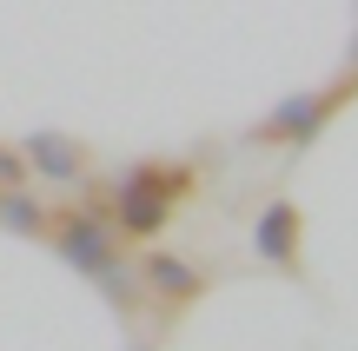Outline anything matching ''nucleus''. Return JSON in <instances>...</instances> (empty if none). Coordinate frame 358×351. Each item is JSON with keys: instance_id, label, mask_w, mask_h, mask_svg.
<instances>
[{"instance_id": "1", "label": "nucleus", "mask_w": 358, "mask_h": 351, "mask_svg": "<svg viewBox=\"0 0 358 351\" xmlns=\"http://www.w3.org/2000/svg\"><path fill=\"white\" fill-rule=\"evenodd\" d=\"M186 186V172H159V166H140L113 186V232H133V239H153L173 212V193Z\"/></svg>"}, {"instance_id": "2", "label": "nucleus", "mask_w": 358, "mask_h": 351, "mask_svg": "<svg viewBox=\"0 0 358 351\" xmlns=\"http://www.w3.org/2000/svg\"><path fill=\"white\" fill-rule=\"evenodd\" d=\"M47 232H53V246H60V259H66V265H80L87 278L120 272V259H113V219H106V212L73 206V212H60Z\"/></svg>"}, {"instance_id": "3", "label": "nucleus", "mask_w": 358, "mask_h": 351, "mask_svg": "<svg viewBox=\"0 0 358 351\" xmlns=\"http://www.w3.org/2000/svg\"><path fill=\"white\" fill-rule=\"evenodd\" d=\"M20 159H27V172H40V179H53V186H80V172H87V153H80L66 133H34V140H20Z\"/></svg>"}, {"instance_id": "4", "label": "nucleus", "mask_w": 358, "mask_h": 351, "mask_svg": "<svg viewBox=\"0 0 358 351\" xmlns=\"http://www.w3.org/2000/svg\"><path fill=\"white\" fill-rule=\"evenodd\" d=\"M332 100H338V93H299V100H285L259 133H266V140H306V133L332 113Z\"/></svg>"}, {"instance_id": "5", "label": "nucleus", "mask_w": 358, "mask_h": 351, "mask_svg": "<svg viewBox=\"0 0 358 351\" xmlns=\"http://www.w3.org/2000/svg\"><path fill=\"white\" fill-rule=\"evenodd\" d=\"M259 252H266L272 265H292V252H299V212L292 206H272L266 219H259Z\"/></svg>"}, {"instance_id": "6", "label": "nucleus", "mask_w": 358, "mask_h": 351, "mask_svg": "<svg viewBox=\"0 0 358 351\" xmlns=\"http://www.w3.org/2000/svg\"><path fill=\"white\" fill-rule=\"evenodd\" d=\"M146 285H153L159 299H192V292H199V272H192L186 259H173V252H153V259H146Z\"/></svg>"}, {"instance_id": "7", "label": "nucleus", "mask_w": 358, "mask_h": 351, "mask_svg": "<svg viewBox=\"0 0 358 351\" xmlns=\"http://www.w3.org/2000/svg\"><path fill=\"white\" fill-rule=\"evenodd\" d=\"M0 225H7V232H27V239H40L47 232V206H40V199H27L20 186H0Z\"/></svg>"}, {"instance_id": "8", "label": "nucleus", "mask_w": 358, "mask_h": 351, "mask_svg": "<svg viewBox=\"0 0 358 351\" xmlns=\"http://www.w3.org/2000/svg\"><path fill=\"white\" fill-rule=\"evenodd\" d=\"M0 186H27V159H20V146H0Z\"/></svg>"}]
</instances>
